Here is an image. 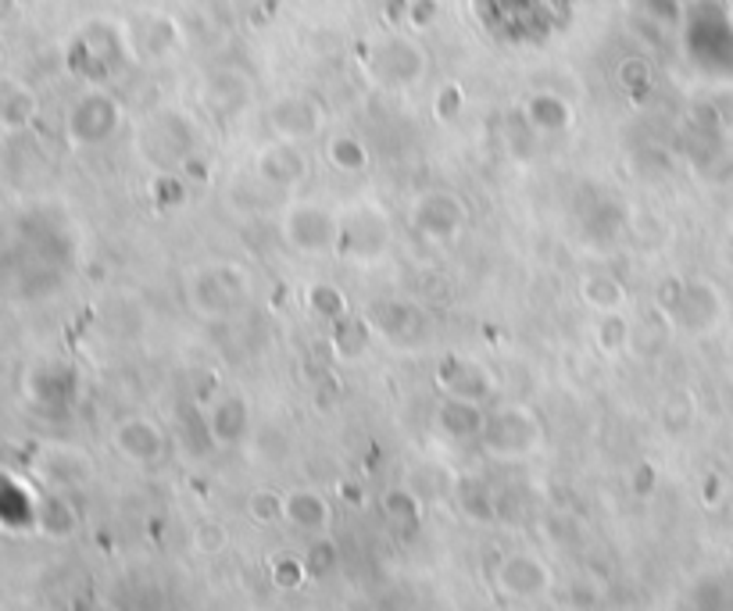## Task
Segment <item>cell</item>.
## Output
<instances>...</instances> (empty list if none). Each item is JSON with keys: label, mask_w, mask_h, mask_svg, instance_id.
Here are the masks:
<instances>
[{"label": "cell", "mask_w": 733, "mask_h": 611, "mask_svg": "<svg viewBox=\"0 0 733 611\" xmlns=\"http://www.w3.org/2000/svg\"><path fill=\"white\" fill-rule=\"evenodd\" d=\"M545 443V426L526 404H501L497 412H486L480 433V447L497 461H523Z\"/></svg>", "instance_id": "obj_1"}, {"label": "cell", "mask_w": 733, "mask_h": 611, "mask_svg": "<svg viewBox=\"0 0 733 611\" xmlns=\"http://www.w3.org/2000/svg\"><path fill=\"white\" fill-rule=\"evenodd\" d=\"M279 237L294 254H305V257L336 254L341 215L330 211L319 200H290L279 215Z\"/></svg>", "instance_id": "obj_2"}, {"label": "cell", "mask_w": 733, "mask_h": 611, "mask_svg": "<svg viewBox=\"0 0 733 611\" xmlns=\"http://www.w3.org/2000/svg\"><path fill=\"white\" fill-rule=\"evenodd\" d=\"M341 215V237H336V254L347 262H379L390 251L393 229L387 211L376 200L351 204Z\"/></svg>", "instance_id": "obj_3"}, {"label": "cell", "mask_w": 733, "mask_h": 611, "mask_svg": "<svg viewBox=\"0 0 733 611\" xmlns=\"http://www.w3.org/2000/svg\"><path fill=\"white\" fill-rule=\"evenodd\" d=\"M243 297H248V276L237 265H205L190 272L186 301L201 319H226Z\"/></svg>", "instance_id": "obj_4"}, {"label": "cell", "mask_w": 733, "mask_h": 611, "mask_svg": "<svg viewBox=\"0 0 733 611\" xmlns=\"http://www.w3.org/2000/svg\"><path fill=\"white\" fill-rule=\"evenodd\" d=\"M365 61H369V72L379 79V83L393 87V90L415 87L419 79L426 76V68H430L426 50L419 47L415 39H409V36L379 39V44H373L369 54H365Z\"/></svg>", "instance_id": "obj_5"}, {"label": "cell", "mask_w": 733, "mask_h": 611, "mask_svg": "<svg viewBox=\"0 0 733 611\" xmlns=\"http://www.w3.org/2000/svg\"><path fill=\"white\" fill-rule=\"evenodd\" d=\"M118 126H122V104L104 90L83 93V97L72 104L69 118H65V132H69V140L79 147H98L104 140H112Z\"/></svg>", "instance_id": "obj_6"}, {"label": "cell", "mask_w": 733, "mask_h": 611, "mask_svg": "<svg viewBox=\"0 0 733 611\" xmlns=\"http://www.w3.org/2000/svg\"><path fill=\"white\" fill-rule=\"evenodd\" d=\"M412 226L423 240L433 243H451L461 229L469 226V208L458 194L447 189H430L412 204Z\"/></svg>", "instance_id": "obj_7"}, {"label": "cell", "mask_w": 733, "mask_h": 611, "mask_svg": "<svg viewBox=\"0 0 733 611\" xmlns=\"http://www.w3.org/2000/svg\"><path fill=\"white\" fill-rule=\"evenodd\" d=\"M497 590L508 597V601H540L554 587V576L545 558L537 554H512L497 565Z\"/></svg>", "instance_id": "obj_8"}, {"label": "cell", "mask_w": 733, "mask_h": 611, "mask_svg": "<svg viewBox=\"0 0 733 611\" xmlns=\"http://www.w3.org/2000/svg\"><path fill=\"white\" fill-rule=\"evenodd\" d=\"M112 443H115V451L122 458L133 461V465H154V461L165 458L169 437L154 418L133 415V418H122V423L115 426Z\"/></svg>", "instance_id": "obj_9"}, {"label": "cell", "mask_w": 733, "mask_h": 611, "mask_svg": "<svg viewBox=\"0 0 733 611\" xmlns=\"http://www.w3.org/2000/svg\"><path fill=\"white\" fill-rule=\"evenodd\" d=\"M669 319L690 333L712 330V325L723 319V293H719L715 283H709V279H690V283H684L680 301L673 304Z\"/></svg>", "instance_id": "obj_10"}, {"label": "cell", "mask_w": 733, "mask_h": 611, "mask_svg": "<svg viewBox=\"0 0 733 611\" xmlns=\"http://www.w3.org/2000/svg\"><path fill=\"white\" fill-rule=\"evenodd\" d=\"M322 107L311 97H279L273 107H268V129L279 140H294V143H308L311 136L322 132Z\"/></svg>", "instance_id": "obj_11"}, {"label": "cell", "mask_w": 733, "mask_h": 611, "mask_svg": "<svg viewBox=\"0 0 733 611\" xmlns=\"http://www.w3.org/2000/svg\"><path fill=\"white\" fill-rule=\"evenodd\" d=\"M254 172H257V180H265L268 186L290 189V186H297L308 175V158L301 151V143L279 140V136H273V140H268L262 151H257Z\"/></svg>", "instance_id": "obj_12"}, {"label": "cell", "mask_w": 733, "mask_h": 611, "mask_svg": "<svg viewBox=\"0 0 733 611\" xmlns=\"http://www.w3.org/2000/svg\"><path fill=\"white\" fill-rule=\"evenodd\" d=\"M483 423H486L483 401H472V397H455V393H444L440 404H437V412H433V426H437L440 437H447V440H458V443L480 440Z\"/></svg>", "instance_id": "obj_13"}, {"label": "cell", "mask_w": 733, "mask_h": 611, "mask_svg": "<svg viewBox=\"0 0 733 611\" xmlns=\"http://www.w3.org/2000/svg\"><path fill=\"white\" fill-rule=\"evenodd\" d=\"M283 519H287L294 529H301V533L319 537L330 529L333 508L316 486H294V491L283 494Z\"/></svg>", "instance_id": "obj_14"}, {"label": "cell", "mask_w": 733, "mask_h": 611, "mask_svg": "<svg viewBox=\"0 0 733 611\" xmlns=\"http://www.w3.org/2000/svg\"><path fill=\"white\" fill-rule=\"evenodd\" d=\"M205 426L215 447H237L251 433V404L240 393H229V397L215 401Z\"/></svg>", "instance_id": "obj_15"}, {"label": "cell", "mask_w": 733, "mask_h": 611, "mask_svg": "<svg viewBox=\"0 0 733 611\" xmlns=\"http://www.w3.org/2000/svg\"><path fill=\"white\" fill-rule=\"evenodd\" d=\"M523 118L526 126L534 129V136H559L565 129H573V104H569L565 97H559V93H534V97L526 101L523 107Z\"/></svg>", "instance_id": "obj_16"}, {"label": "cell", "mask_w": 733, "mask_h": 611, "mask_svg": "<svg viewBox=\"0 0 733 611\" xmlns=\"http://www.w3.org/2000/svg\"><path fill=\"white\" fill-rule=\"evenodd\" d=\"M373 330L390 339V344H415L419 336L426 330V319L423 311L415 304H404V301H390V304H379L376 315H373Z\"/></svg>", "instance_id": "obj_17"}, {"label": "cell", "mask_w": 733, "mask_h": 611, "mask_svg": "<svg viewBox=\"0 0 733 611\" xmlns=\"http://www.w3.org/2000/svg\"><path fill=\"white\" fill-rule=\"evenodd\" d=\"M79 54H83L87 61H93L90 79H104L107 72H115L118 58L129 54V47H126V39H122L115 30H107L104 22H93L90 30L79 36Z\"/></svg>", "instance_id": "obj_18"}, {"label": "cell", "mask_w": 733, "mask_h": 611, "mask_svg": "<svg viewBox=\"0 0 733 611\" xmlns=\"http://www.w3.org/2000/svg\"><path fill=\"white\" fill-rule=\"evenodd\" d=\"M437 387L444 393H455V397H472V401H483L486 393L494 390L491 376H486L480 365H472L466 358H447L437 369Z\"/></svg>", "instance_id": "obj_19"}, {"label": "cell", "mask_w": 733, "mask_h": 611, "mask_svg": "<svg viewBox=\"0 0 733 611\" xmlns=\"http://www.w3.org/2000/svg\"><path fill=\"white\" fill-rule=\"evenodd\" d=\"M594 344L608 358L627 355V350L633 347V322L627 315V308H622V311H597V319H594Z\"/></svg>", "instance_id": "obj_20"}, {"label": "cell", "mask_w": 733, "mask_h": 611, "mask_svg": "<svg viewBox=\"0 0 733 611\" xmlns=\"http://www.w3.org/2000/svg\"><path fill=\"white\" fill-rule=\"evenodd\" d=\"M580 301L597 315V311H622L630 301V293L616 276H608V272H594V276H587L580 283Z\"/></svg>", "instance_id": "obj_21"}, {"label": "cell", "mask_w": 733, "mask_h": 611, "mask_svg": "<svg viewBox=\"0 0 733 611\" xmlns=\"http://www.w3.org/2000/svg\"><path fill=\"white\" fill-rule=\"evenodd\" d=\"M30 393L36 404L47 407H61L72 401L76 393V376L65 369V365H54V369H36L30 379Z\"/></svg>", "instance_id": "obj_22"}, {"label": "cell", "mask_w": 733, "mask_h": 611, "mask_svg": "<svg viewBox=\"0 0 733 611\" xmlns=\"http://www.w3.org/2000/svg\"><path fill=\"white\" fill-rule=\"evenodd\" d=\"M36 118V97L15 79H0V126L25 129Z\"/></svg>", "instance_id": "obj_23"}, {"label": "cell", "mask_w": 733, "mask_h": 611, "mask_svg": "<svg viewBox=\"0 0 733 611\" xmlns=\"http://www.w3.org/2000/svg\"><path fill=\"white\" fill-rule=\"evenodd\" d=\"M369 344H373V325L369 319H358V315H344L341 322H333V350L341 361H358L369 355Z\"/></svg>", "instance_id": "obj_24"}, {"label": "cell", "mask_w": 733, "mask_h": 611, "mask_svg": "<svg viewBox=\"0 0 733 611\" xmlns=\"http://www.w3.org/2000/svg\"><path fill=\"white\" fill-rule=\"evenodd\" d=\"M36 529L44 537H50V540H65V537H72L76 533V526H79V515H76V508L65 500L61 494H54V497H44L36 505Z\"/></svg>", "instance_id": "obj_25"}, {"label": "cell", "mask_w": 733, "mask_h": 611, "mask_svg": "<svg viewBox=\"0 0 733 611\" xmlns=\"http://www.w3.org/2000/svg\"><path fill=\"white\" fill-rule=\"evenodd\" d=\"M305 308L322 322H341L344 315H351L347 293L336 287V283H325V279L311 283V287L305 290Z\"/></svg>", "instance_id": "obj_26"}, {"label": "cell", "mask_w": 733, "mask_h": 611, "mask_svg": "<svg viewBox=\"0 0 733 611\" xmlns=\"http://www.w3.org/2000/svg\"><path fill=\"white\" fill-rule=\"evenodd\" d=\"M325 158H330V165L336 172H365L369 165V151H365V143L355 140V136H336V140L325 143Z\"/></svg>", "instance_id": "obj_27"}, {"label": "cell", "mask_w": 733, "mask_h": 611, "mask_svg": "<svg viewBox=\"0 0 733 611\" xmlns=\"http://www.w3.org/2000/svg\"><path fill=\"white\" fill-rule=\"evenodd\" d=\"M268 579H273V587L279 593H297L311 576H308L305 558H297V554H276L273 565H268Z\"/></svg>", "instance_id": "obj_28"}, {"label": "cell", "mask_w": 733, "mask_h": 611, "mask_svg": "<svg viewBox=\"0 0 733 611\" xmlns=\"http://www.w3.org/2000/svg\"><path fill=\"white\" fill-rule=\"evenodd\" d=\"M90 472L87 465V451H50L47 454V475L54 483H79Z\"/></svg>", "instance_id": "obj_29"}, {"label": "cell", "mask_w": 733, "mask_h": 611, "mask_svg": "<svg viewBox=\"0 0 733 611\" xmlns=\"http://www.w3.org/2000/svg\"><path fill=\"white\" fill-rule=\"evenodd\" d=\"M383 511H387V519L390 522H419L423 519V500H419L409 486H393V491H387L383 494Z\"/></svg>", "instance_id": "obj_30"}, {"label": "cell", "mask_w": 733, "mask_h": 611, "mask_svg": "<svg viewBox=\"0 0 733 611\" xmlns=\"http://www.w3.org/2000/svg\"><path fill=\"white\" fill-rule=\"evenodd\" d=\"M248 519L257 526H276L283 519V494L268 491V486H257V491L248 494Z\"/></svg>", "instance_id": "obj_31"}, {"label": "cell", "mask_w": 733, "mask_h": 611, "mask_svg": "<svg viewBox=\"0 0 733 611\" xmlns=\"http://www.w3.org/2000/svg\"><path fill=\"white\" fill-rule=\"evenodd\" d=\"M658 418H662L665 433H684V429H690V423H695V401H690V393H684V390L669 393V397L662 401Z\"/></svg>", "instance_id": "obj_32"}, {"label": "cell", "mask_w": 733, "mask_h": 611, "mask_svg": "<svg viewBox=\"0 0 733 611\" xmlns=\"http://www.w3.org/2000/svg\"><path fill=\"white\" fill-rule=\"evenodd\" d=\"M190 543H194L197 554H205V558H215V554H222L229 547V529L219 519H201L194 526V533H190Z\"/></svg>", "instance_id": "obj_33"}, {"label": "cell", "mask_w": 733, "mask_h": 611, "mask_svg": "<svg viewBox=\"0 0 733 611\" xmlns=\"http://www.w3.org/2000/svg\"><path fill=\"white\" fill-rule=\"evenodd\" d=\"M308 576L311 579H330L336 568H341V551H336L333 540H311V547L305 554Z\"/></svg>", "instance_id": "obj_34"}, {"label": "cell", "mask_w": 733, "mask_h": 611, "mask_svg": "<svg viewBox=\"0 0 733 611\" xmlns=\"http://www.w3.org/2000/svg\"><path fill=\"white\" fill-rule=\"evenodd\" d=\"M461 107H466V93H461L458 83H440L433 90V115H437V122H455Z\"/></svg>", "instance_id": "obj_35"}, {"label": "cell", "mask_w": 733, "mask_h": 611, "mask_svg": "<svg viewBox=\"0 0 733 611\" xmlns=\"http://www.w3.org/2000/svg\"><path fill=\"white\" fill-rule=\"evenodd\" d=\"M616 79H619V87H622V90L641 93V90L651 87V65H648L644 58H627V61H619Z\"/></svg>", "instance_id": "obj_36"}, {"label": "cell", "mask_w": 733, "mask_h": 611, "mask_svg": "<svg viewBox=\"0 0 733 611\" xmlns=\"http://www.w3.org/2000/svg\"><path fill=\"white\" fill-rule=\"evenodd\" d=\"M151 194H154V200L161 204V208H175V204H183V200H186V186H183V175H169V172L154 175V183H151Z\"/></svg>", "instance_id": "obj_37"}, {"label": "cell", "mask_w": 733, "mask_h": 611, "mask_svg": "<svg viewBox=\"0 0 733 611\" xmlns=\"http://www.w3.org/2000/svg\"><path fill=\"white\" fill-rule=\"evenodd\" d=\"M437 19H440V0H409V4H404V22L419 33L437 25Z\"/></svg>", "instance_id": "obj_38"}, {"label": "cell", "mask_w": 733, "mask_h": 611, "mask_svg": "<svg viewBox=\"0 0 733 611\" xmlns=\"http://www.w3.org/2000/svg\"><path fill=\"white\" fill-rule=\"evenodd\" d=\"M630 480H633V483H630V491H633L637 497H648L651 491H655V469H651L648 461H644V465H637V469H633Z\"/></svg>", "instance_id": "obj_39"}, {"label": "cell", "mask_w": 733, "mask_h": 611, "mask_svg": "<svg viewBox=\"0 0 733 611\" xmlns=\"http://www.w3.org/2000/svg\"><path fill=\"white\" fill-rule=\"evenodd\" d=\"M180 175L183 180H197V183H208V161H201L197 154H186L183 161H180Z\"/></svg>", "instance_id": "obj_40"}, {"label": "cell", "mask_w": 733, "mask_h": 611, "mask_svg": "<svg viewBox=\"0 0 733 611\" xmlns=\"http://www.w3.org/2000/svg\"><path fill=\"white\" fill-rule=\"evenodd\" d=\"M719 494H723V480H719V475H709V480H705V486H701L705 505H715Z\"/></svg>", "instance_id": "obj_41"}]
</instances>
